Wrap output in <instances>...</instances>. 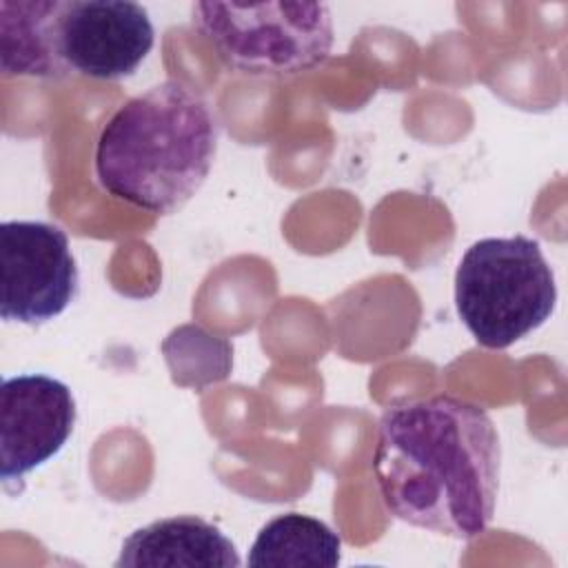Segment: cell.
<instances>
[{
	"label": "cell",
	"instance_id": "1",
	"mask_svg": "<svg viewBox=\"0 0 568 568\" xmlns=\"http://www.w3.org/2000/svg\"><path fill=\"white\" fill-rule=\"evenodd\" d=\"M501 444L488 413L435 395L395 404L377 424L373 470L402 521L455 539L486 532L497 504Z\"/></svg>",
	"mask_w": 568,
	"mask_h": 568
},
{
	"label": "cell",
	"instance_id": "3",
	"mask_svg": "<svg viewBox=\"0 0 568 568\" xmlns=\"http://www.w3.org/2000/svg\"><path fill=\"white\" fill-rule=\"evenodd\" d=\"M153 24L126 0H0V71L124 80L153 49Z\"/></svg>",
	"mask_w": 568,
	"mask_h": 568
},
{
	"label": "cell",
	"instance_id": "4",
	"mask_svg": "<svg viewBox=\"0 0 568 568\" xmlns=\"http://www.w3.org/2000/svg\"><path fill=\"white\" fill-rule=\"evenodd\" d=\"M555 302V273L539 242L526 235L477 240L457 264V315L486 348H508L539 328Z\"/></svg>",
	"mask_w": 568,
	"mask_h": 568
},
{
	"label": "cell",
	"instance_id": "5",
	"mask_svg": "<svg viewBox=\"0 0 568 568\" xmlns=\"http://www.w3.org/2000/svg\"><path fill=\"white\" fill-rule=\"evenodd\" d=\"M193 24L224 67L255 78L306 73L333 47V18L324 2H197Z\"/></svg>",
	"mask_w": 568,
	"mask_h": 568
},
{
	"label": "cell",
	"instance_id": "2",
	"mask_svg": "<svg viewBox=\"0 0 568 568\" xmlns=\"http://www.w3.org/2000/svg\"><path fill=\"white\" fill-rule=\"evenodd\" d=\"M217 153V120L182 80L126 100L95 144L100 186L153 215L180 211L204 184Z\"/></svg>",
	"mask_w": 568,
	"mask_h": 568
},
{
	"label": "cell",
	"instance_id": "8",
	"mask_svg": "<svg viewBox=\"0 0 568 568\" xmlns=\"http://www.w3.org/2000/svg\"><path fill=\"white\" fill-rule=\"evenodd\" d=\"M233 541L197 515H178L133 530L115 568H237Z\"/></svg>",
	"mask_w": 568,
	"mask_h": 568
},
{
	"label": "cell",
	"instance_id": "7",
	"mask_svg": "<svg viewBox=\"0 0 568 568\" xmlns=\"http://www.w3.org/2000/svg\"><path fill=\"white\" fill-rule=\"evenodd\" d=\"M75 426L71 388L49 375L27 373L0 386V477L22 479L67 444Z\"/></svg>",
	"mask_w": 568,
	"mask_h": 568
},
{
	"label": "cell",
	"instance_id": "6",
	"mask_svg": "<svg viewBox=\"0 0 568 568\" xmlns=\"http://www.w3.org/2000/svg\"><path fill=\"white\" fill-rule=\"evenodd\" d=\"M0 317L44 324L78 295V266L67 233L40 220L0 224Z\"/></svg>",
	"mask_w": 568,
	"mask_h": 568
},
{
	"label": "cell",
	"instance_id": "9",
	"mask_svg": "<svg viewBox=\"0 0 568 568\" xmlns=\"http://www.w3.org/2000/svg\"><path fill=\"white\" fill-rule=\"evenodd\" d=\"M342 541L324 521L286 513L273 517L257 532L248 566L253 568H335L339 564Z\"/></svg>",
	"mask_w": 568,
	"mask_h": 568
}]
</instances>
